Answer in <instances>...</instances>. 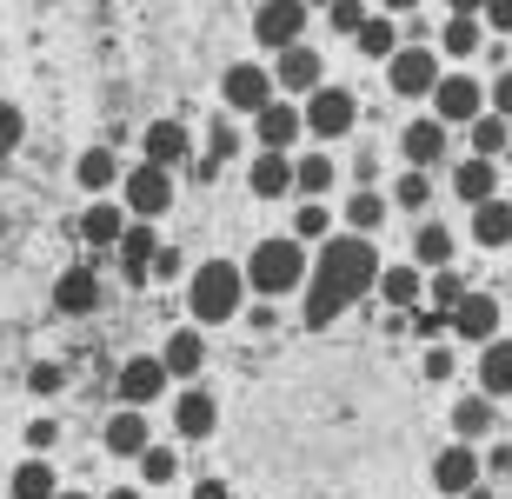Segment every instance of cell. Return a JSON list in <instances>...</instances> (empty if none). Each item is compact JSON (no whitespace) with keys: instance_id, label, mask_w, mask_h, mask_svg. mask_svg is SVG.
Masks as SVG:
<instances>
[{"instance_id":"3","label":"cell","mask_w":512,"mask_h":499,"mask_svg":"<svg viewBox=\"0 0 512 499\" xmlns=\"http://www.w3.org/2000/svg\"><path fill=\"white\" fill-rule=\"evenodd\" d=\"M247 293H260V300H280V293H300L306 287V240H293V233H280V240H260L253 247L247 267Z\"/></svg>"},{"instance_id":"19","label":"cell","mask_w":512,"mask_h":499,"mask_svg":"<svg viewBox=\"0 0 512 499\" xmlns=\"http://www.w3.org/2000/svg\"><path fill=\"white\" fill-rule=\"evenodd\" d=\"M247 187L260 193V200H280V193H293V160L273 154V147H260V160H253V173H247Z\"/></svg>"},{"instance_id":"16","label":"cell","mask_w":512,"mask_h":499,"mask_svg":"<svg viewBox=\"0 0 512 499\" xmlns=\"http://www.w3.org/2000/svg\"><path fill=\"white\" fill-rule=\"evenodd\" d=\"M147 420H140V406H120L114 420H107V453H114V460H140V453H147Z\"/></svg>"},{"instance_id":"22","label":"cell","mask_w":512,"mask_h":499,"mask_svg":"<svg viewBox=\"0 0 512 499\" xmlns=\"http://www.w3.org/2000/svg\"><path fill=\"white\" fill-rule=\"evenodd\" d=\"M120 233H127V213L114 200H94V207L80 213V240H94V247H114Z\"/></svg>"},{"instance_id":"39","label":"cell","mask_w":512,"mask_h":499,"mask_svg":"<svg viewBox=\"0 0 512 499\" xmlns=\"http://www.w3.org/2000/svg\"><path fill=\"white\" fill-rule=\"evenodd\" d=\"M233 154H240V127L220 114V120L207 127V160H233Z\"/></svg>"},{"instance_id":"31","label":"cell","mask_w":512,"mask_h":499,"mask_svg":"<svg viewBox=\"0 0 512 499\" xmlns=\"http://www.w3.org/2000/svg\"><path fill=\"white\" fill-rule=\"evenodd\" d=\"M333 154H306V160H293V187L300 193H333Z\"/></svg>"},{"instance_id":"29","label":"cell","mask_w":512,"mask_h":499,"mask_svg":"<svg viewBox=\"0 0 512 499\" xmlns=\"http://www.w3.org/2000/svg\"><path fill=\"white\" fill-rule=\"evenodd\" d=\"M153 253H160V240H153V227H127V233H120V260H127V273H133V280H147Z\"/></svg>"},{"instance_id":"17","label":"cell","mask_w":512,"mask_h":499,"mask_svg":"<svg viewBox=\"0 0 512 499\" xmlns=\"http://www.w3.org/2000/svg\"><path fill=\"white\" fill-rule=\"evenodd\" d=\"M160 366H167V380H193V373L207 366V340H200L193 327H180L167 346H160Z\"/></svg>"},{"instance_id":"35","label":"cell","mask_w":512,"mask_h":499,"mask_svg":"<svg viewBox=\"0 0 512 499\" xmlns=\"http://www.w3.org/2000/svg\"><path fill=\"white\" fill-rule=\"evenodd\" d=\"M173 473H180V453L147 440V453H140V480H147V486H173Z\"/></svg>"},{"instance_id":"21","label":"cell","mask_w":512,"mask_h":499,"mask_svg":"<svg viewBox=\"0 0 512 499\" xmlns=\"http://www.w3.org/2000/svg\"><path fill=\"white\" fill-rule=\"evenodd\" d=\"M54 307L60 313H94L100 307V280L87 267H67V273H60V287H54Z\"/></svg>"},{"instance_id":"34","label":"cell","mask_w":512,"mask_h":499,"mask_svg":"<svg viewBox=\"0 0 512 499\" xmlns=\"http://www.w3.org/2000/svg\"><path fill=\"white\" fill-rule=\"evenodd\" d=\"M413 260L419 267H446V260H453V233L446 227H419L413 233Z\"/></svg>"},{"instance_id":"6","label":"cell","mask_w":512,"mask_h":499,"mask_svg":"<svg viewBox=\"0 0 512 499\" xmlns=\"http://www.w3.org/2000/svg\"><path fill=\"white\" fill-rule=\"evenodd\" d=\"M306 34V0H260V14H253V40L260 47H293Z\"/></svg>"},{"instance_id":"46","label":"cell","mask_w":512,"mask_h":499,"mask_svg":"<svg viewBox=\"0 0 512 499\" xmlns=\"http://www.w3.org/2000/svg\"><path fill=\"white\" fill-rule=\"evenodd\" d=\"M479 14L493 20V34H512V0H479Z\"/></svg>"},{"instance_id":"7","label":"cell","mask_w":512,"mask_h":499,"mask_svg":"<svg viewBox=\"0 0 512 499\" xmlns=\"http://www.w3.org/2000/svg\"><path fill=\"white\" fill-rule=\"evenodd\" d=\"M433 80H439V60L426 54V47H393V54H386V87H393V94L419 100V94H433Z\"/></svg>"},{"instance_id":"18","label":"cell","mask_w":512,"mask_h":499,"mask_svg":"<svg viewBox=\"0 0 512 499\" xmlns=\"http://www.w3.org/2000/svg\"><path fill=\"white\" fill-rule=\"evenodd\" d=\"M473 240H479V247H486V253L512 247V207H506V200H499V193H493V200H479V207H473Z\"/></svg>"},{"instance_id":"52","label":"cell","mask_w":512,"mask_h":499,"mask_svg":"<svg viewBox=\"0 0 512 499\" xmlns=\"http://www.w3.org/2000/svg\"><path fill=\"white\" fill-rule=\"evenodd\" d=\"M386 14H406V7H419V0H380Z\"/></svg>"},{"instance_id":"23","label":"cell","mask_w":512,"mask_h":499,"mask_svg":"<svg viewBox=\"0 0 512 499\" xmlns=\"http://www.w3.org/2000/svg\"><path fill=\"white\" fill-rule=\"evenodd\" d=\"M479 386H486V393H512V340H486V353H479Z\"/></svg>"},{"instance_id":"2","label":"cell","mask_w":512,"mask_h":499,"mask_svg":"<svg viewBox=\"0 0 512 499\" xmlns=\"http://www.w3.org/2000/svg\"><path fill=\"white\" fill-rule=\"evenodd\" d=\"M187 307H193L200 327H227V320H240V307H247V273L233 267V260H207V267H193Z\"/></svg>"},{"instance_id":"30","label":"cell","mask_w":512,"mask_h":499,"mask_svg":"<svg viewBox=\"0 0 512 499\" xmlns=\"http://www.w3.org/2000/svg\"><path fill=\"white\" fill-rule=\"evenodd\" d=\"M486 426H493V393H473V400L453 406V433H459V440H479Z\"/></svg>"},{"instance_id":"5","label":"cell","mask_w":512,"mask_h":499,"mask_svg":"<svg viewBox=\"0 0 512 499\" xmlns=\"http://www.w3.org/2000/svg\"><path fill=\"white\" fill-rule=\"evenodd\" d=\"M120 193H127V213H140V220H160V213L173 207V173L167 167H133L127 180H120Z\"/></svg>"},{"instance_id":"53","label":"cell","mask_w":512,"mask_h":499,"mask_svg":"<svg viewBox=\"0 0 512 499\" xmlns=\"http://www.w3.org/2000/svg\"><path fill=\"white\" fill-rule=\"evenodd\" d=\"M453 14H479V0H453Z\"/></svg>"},{"instance_id":"49","label":"cell","mask_w":512,"mask_h":499,"mask_svg":"<svg viewBox=\"0 0 512 499\" xmlns=\"http://www.w3.org/2000/svg\"><path fill=\"white\" fill-rule=\"evenodd\" d=\"M27 446H54V420H34V426H27Z\"/></svg>"},{"instance_id":"36","label":"cell","mask_w":512,"mask_h":499,"mask_svg":"<svg viewBox=\"0 0 512 499\" xmlns=\"http://www.w3.org/2000/svg\"><path fill=\"white\" fill-rule=\"evenodd\" d=\"M380 220H386V200H380V193H353V200H346V227H353V233H373Z\"/></svg>"},{"instance_id":"38","label":"cell","mask_w":512,"mask_h":499,"mask_svg":"<svg viewBox=\"0 0 512 499\" xmlns=\"http://www.w3.org/2000/svg\"><path fill=\"white\" fill-rule=\"evenodd\" d=\"M326 233H333V213H326L320 200H313V207H300V213H293V240H326Z\"/></svg>"},{"instance_id":"24","label":"cell","mask_w":512,"mask_h":499,"mask_svg":"<svg viewBox=\"0 0 512 499\" xmlns=\"http://www.w3.org/2000/svg\"><path fill=\"white\" fill-rule=\"evenodd\" d=\"M147 160L173 173L180 160H187V127H173V120H153V127H147Z\"/></svg>"},{"instance_id":"40","label":"cell","mask_w":512,"mask_h":499,"mask_svg":"<svg viewBox=\"0 0 512 499\" xmlns=\"http://www.w3.org/2000/svg\"><path fill=\"white\" fill-rule=\"evenodd\" d=\"M499 147H506V127H499V114H479V120H473V154L499 160Z\"/></svg>"},{"instance_id":"26","label":"cell","mask_w":512,"mask_h":499,"mask_svg":"<svg viewBox=\"0 0 512 499\" xmlns=\"http://www.w3.org/2000/svg\"><path fill=\"white\" fill-rule=\"evenodd\" d=\"M353 47H360L366 60H386V54L399 47V27H393L386 14H366V20H360V34H353Z\"/></svg>"},{"instance_id":"48","label":"cell","mask_w":512,"mask_h":499,"mask_svg":"<svg viewBox=\"0 0 512 499\" xmlns=\"http://www.w3.org/2000/svg\"><path fill=\"white\" fill-rule=\"evenodd\" d=\"M27 386H34V393H54V386H60V366H34V380H27Z\"/></svg>"},{"instance_id":"54","label":"cell","mask_w":512,"mask_h":499,"mask_svg":"<svg viewBox=\"0 0 512 499\" xmlns=\"http://www.w3.org/2000/svg\"><path fill=\"white\" fill-rule=\"evenodd\" d=\"M54 499H87V493H54Z\"/></svg>"},{"instance_id":"45","label":"cell","mask_w":512,"mask_h":499,"mask_svg":"<svg viewBox=\"0 0 512 499\" xmlns=\"http://www.w3.org/2000/svg\"><path fill=\"white\" fill-rule=\"evenodd\" d=\"M453 346H433V353H426V380H453Z\"/></svg>"},{"instance_id":"9","label":"cell","mask_w":512,"mask_h":499,"mask_svg":"<svg viewBox=\"0 0 512 499\" xmlns=\"http://www.w3.org/2000/svg\"><path fill=\"white\" fill-rule=\"evenodd\" d=\"M433 107H439V120H446V127H466V120H479L486 94H479L473 74H446V80H433Z\"/></svg>"},{"instance_id":"15","label":"cell","mask_w":512,"mask_h":499,"mask_svg":"<svg viewBox=\"0 0 512 499\" xmlns=\"http://www.w3.org/2000/svg\"><path fill=\"white\" fill-rule=\"evenodd\" d=\"M433 486L446 499H453V493H473V486H479V453H473V446H446V453L433 460Z\"/></svg>"},{"instance_id":"28","label":"cell","mask_w":512,"mask_h":499,"mask_svg":"<svg viewBox=\"0 0 512 499\" xmlns=\"http://www.w3.org/2000/svg\"><path fill=\"white\" fill-rule=\"evenodd\" d=\"M74 173H80V187H87V193H107V187H114V180H120V160L107 154V147H87Z\"/></svg>"},{"instance_id":"13","label":"cell","mask_w":512,"mask_h":499,"mask_svg":"<svg viewBox=\"0 0 512 499\" xmlns=\"http://www.w3.org/2000/svg\"><path fill=\"white\" fill-rule=\"evenodd\" d=\"M167 386L173 380H167V366H160V353H153V360H127V366H120V400H127V406H153Z\"/></svg>"},{"instance_id":"50","label":"cell","mask_w":512,"mask_h":499,"mask_svg":"<svg viewBox=\"0 0 512 499\" xmlns=\"http://www.w3.org/2000/svg\"><path fill=\"white\" fill-rule=\"evenodd\" d=\"M193 499H233V493L220 480H200V486H193Z\"/></svg>"},{"instance_id":"42","label":"cell","mask_w":512,"mask_h":499,"mask_svg":"<svg viewBox=\"0 0 512 499\" xmlns=\"http://www.w3.org/2000/svg\"><path fill=\"white\" fill-rule=\"evenodd\" d=\"M20 134H27V114H20L14 100H0V154H14Z\"/></svg>"},{"instance_id":"12","label":"cell","mask_w":512,"mask_h":499,"mask_svg":"<svg viewBox=\"0 0 512 499\" xmlns=\"http://www.w3.org/2000/svg\"><path fill=\"white\" fill-rule=\"evenodd\" d=\"M253 134H260V147L286 154V147L306 134V120H300V107H286V100H266L260 114H253Z\"/></svg>"},{"instance_id":"41","label":"cell","mask_w":512,"mask_h":499,"mask_svg":"<svg viewBox=\"0 0 512 499\" xmlns=\"http://www.w3.org/2000/svg\"><path fill=\"white\" fill-rule=\"evenodd\" d=\"M326 20H333V34H360V20H366V0H326Z\"/></svg>"},{"instance_id":"32","label":"cell","mask_w":512,"mask_h":499,"mask_svg":"<svg viewBox=\"0 0 512 499\" xmlns=\"http://www.w3.org/2000/svg\"><path fill=\"white\" fill-rule=\"evenodd\" d=\"M60 486H54V466L47 460H27V466H14V499H54Z\"/></svg>"},{"instance_id":"33","label":"cell","mask_w":512,"mask_h":499,"mask_svg":"<svg viewBox=\"0 0 512 499\" xmlns=\"http://www.w3.org/2000/svg\"><path fill=\"white\" fill-rule=\"evenodd\" d=\"M373 287H380L386 300H393V307H413V300H419V287H426V280H419V267H386L380 280H373Z\"/></svg>"},{"instance_id":"37","label":"cell","mask_w":512,"mask_h":499,"mask_svg":"<svg viewBox=\"0 0 512 499\" xmlns=\"http://www.w3.org/2000/svg\"><path fill=\"white\" fill-rule=\"evenodd\" d=\"M393 200H399L406 213H419V207H426V200H433V180H426V167H406V173H399Z\"/></svg>"},{"instance_id":"10","label":"cell","mask_w":512,"mask_h":499,"mask_svg":"<svg viewBox=\"0 0 512 499\" xmlns=\"http://www.w3.org/2000/svg\"><path fill=\"white\" fill-rule=\"evenodd\" d=\"M320 54H313V47H300V40H293V47H280V67H273V87H280V94H313V87H320Z\"/></svg>"},{"instance_id":"27","label":"cell","mask_w":512,"mask_h":499,"mask_svg":"<svg viewBox=\"0 0 512 499\" xmlns=\"http://www.w3.org/2000/svg\"><path fill=\"white\" fill-rule=\"evenodd\" d=\"M479 40H486V27H479L473 14H453V20H446V27H439V47H446V54H453V60L479 54Z\"/></svg>"},{"instance_id":"51","label":"cell","mask_w":512,"mask_h":499,"mask_svg":"<svg viewBox=\"0 0 512 499\" xmlns=\"http://www.w3.org/2000/svg\"><path fill=\"white\" fill-rule=\"evenodd\" d=\"M100 499H140V486H114V493H100Z\"/></svg>"},{"instance_id":"8","label":"cell","mask_w":512,"mask_h":499,"mask_svg":"<svg viewBox=\"0 0 512 499\" xmlns=\"http://www.w3.org/2000/svg\"><path fill=\"white\" fill-rule=\"evenodd\" d=\"M220 100H227L233 114H260L266 100H273V74H266V67H253V60H240V67H227V74H220Z\"/></svg>"},{"instance_id":"25","label":"cell","mask_w":512,"mask_h":499,"mask_svg":"<svg viewBox=\"0 0 512 499\" xmlns=\"http://www.w3.org/2000/svg\"><path fill=\"white\" fill-rule=\"evenodd\" d=\"M453 193H459V200H473V207H479V200H493V160H486V154L459 160V167H453Z\"/></svg>"},{"instance_id":"20","label":"cell","mask_w":512,"mask_h":499,"mask_svg":"<svg viewBox=\"0 0 512 499\" xmlns=\"http://www.w3.org/2000/svg\"><path fill=\"white\" fill-rule=\"evenodd\" d=\"M173 426H180L187 440H207L213 426H220V406H213V393H180V400H173Z\"/></svg>"},{"instance_id":"1","label":"cell","mask_w":512,"mask_h":499,"mask_svg":"<svg viewBox=\"0 0 512 499\" xmlns=\"http://www.w3.org/2000/svg\"><path fill=\"white\" fill-rule=\"evenodd\" d=\"M373 280H380V253H373V240H366V233H340V240L326 233L320 267L306 273V327H333Z\"/></svg>"},{"instance_id":"14","label":"cell","mask_w":512,"mask_h":499,"mask_svg":"<svg viewBox=\"0 0 512 499\" xmlns=\"http://www.w3.org/2000/svg\"><path fill=\"white\" fill-rule=\"evenodd\" d=\"M453 327H459V340H493L499 333V300L493 293H459V307H453Z\"/></svg>"},{"instance_id":"44","label":"cell","mask_w":512,"mask_h":499,"mask_svg":"<svg viewBox=\"0 0 512 499\" xmlns=\"http://www.w3.org/2000/svg\"><path fill=\"white\" fill-rule=\"evenodd\" d=\"M180 267H187L180 247H160V253H153V267H147V280H153V273H160V280H180Z\"/></svg>"},{"instance_id":"11","label":"cell","mask_w":512,"mask_h":499,"mask_svg":"<svg viewBox=\"0 0 512 499\" xmlns=\"http://www.w3.org/2000/svg\"><path fill=\"white\" fill-rule=\"evenodd\" d=\"M399 154L406 167H439L446 160V120H406V134H399Z\"/></svg>"},{"instance_id":"47","label":"cell","mask_w":512,"mask_h":499,"mask_svg":"<svg viewBox=\"0 0 512 499\" xmlns=\"http://www.w3.org/2000/svg\"><path fill=\"white\" fill-rule=\"evenodd\" d=\"M493 114H499V120H512V67L493 80Z\"/></svg>"},{"instance_id":"4","label":"cell","mask_w":512,"mask_h":499,"mask_svg":"<svg viewBox=\"0 0 512 499\" xmlns=\"http://www.w3.org/2000/svg\"><path fill=\"white\" fill-rule=\"evenodd\" d=\"M300 120H306V134H313V140H346V134H353V120H360V100L346 94V87H313Z\"/></svg>"},{"instance_id":"43","label":"cell","mask_w":512,"mask_h":499,"mask_svg":"<svg viewBox=\"0 0 512 499\" xmlns=\"http://www.w3.org/2000/svg\"><path fill=\"white\" fill-rule=\"evenodd\" d=\"M459 293H466V280L439 267V280H433V307H439V313H453V307H459Z\"/></svg>"}]
</instances>
